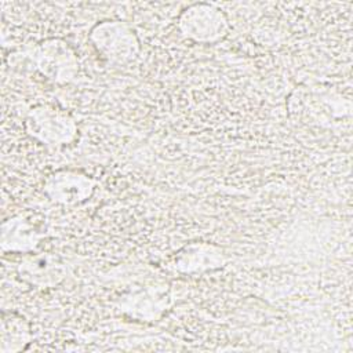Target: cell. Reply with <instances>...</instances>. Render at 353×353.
<instances>
[{
  "label": "cell",
  "instance_id": "1",
  "mask_svg": "<svg viewBox=\"0 0 353 353\" xmlns=\"http://www.w3.org/2000/svg\"><path fill=\"white\" fill-rule=\"evenodd\" d=\"M25 130L34 141L52 148L73 143L79 132L74 117L51 103L32 106L25 116Z\"/></svg>",
  "mask_w": 353,
  "mask_h": 353
},
{
  "label": "cell",
  "instance_id": "2",
  "mask_svg": "<svg viewBox=\"0 0 353 353\" xmlns=\"http://www.w3.org/2000/svg\"><path fill=\"white\" fill-rule=\"evenodd\" d=\"M95 50L109 62L123 65L132 62L141 52V41L134 28L124 21L103 19L90 30Z\"/></svg>",
  "mask_w": 353,
  "mask_h": 353
},
{
  "label": "cell",
  "instance_id": "3",
  "mask_svg": "<svg viewBox=\"0 0 353 353\" xmlns=\"http://www.w3.org/2000/svg\"><path fill=\"white\" fill-rule=\"evenodd\" d=\"M176 26L181 34L194 43L214 44L229 33V18L214 3H193L181 11Z\"/></svg>",
  "mask_w": 353,
  "mask_h": 353
},
{
  "label": "cell",
  "instance_id": "4",
  "mask_svg": "<svg viewBox=\"0 0 353 353\" xmlns=\"http://www.w3.org/2000/svg\"><path fill=\"white\" fill-rule=\"evenodd\" d=\"M36 69L55 84L72 83L80 70V61L74 48L59 37L39 41L32 51Z\"/></svg>",
  "mask_w": 353,
  "mask_h": 353
},
{
  "label": "cell",
  "instance_id": "5",
  "mask_svg": "<svg viewBox=\"0 0 353 353\" xmlns=\"http://www.w3.org/2000/svg\"><path fill=\"white\" fill-rule=\"evenodd\" d=\"M95 179L77 168H59L44 181L47 197L61 205H77L87 201L95 192Z\"/></svg>",
  "mask_w": 353,
  "mask_h": 353
},
{
  "label": "cell",
  "instance_id": "6",
  "mask_svg": "<svg viewBox=\"0 0 353 353\" xmlns=\"http://www.w3.org/2000/svg\"><path fill=\"white\" fill-rule=\"evenodd\" d=\"M17 272L19 279L36 288H54L66 277V265L52 252H28L21 258Z\"/></svg>",
  "mask_w": 353,
  "mask_h": 353
},
{
  "label": "cell",
  "instance_id": "7",
  "mask_svg": "<svg viewBox=\"0 0 353 353\" xmlns=\"http://www.w3.org/2000/svg\"><path fill=\"white\" fill-rule=\"evenodd\" d=\"M229 261L222 245L208 241H194L183 245L170 259V269L178 273H201L222 268Z\"/></svg>",
  "mask_w": 353,
  "mask_h": 353
},
{
  "label": "cell",
  "instance_id": "8",
  "mask_svg": "<svg viewBox=\"0 0 353 353\" xmlns=\"http://www.w3.org/2000/svg\"><path fill=\"white\" fill-rule=\"evenodd\" d=\"M46 232L32 218L18 214L1 223L0 245L3 252L28 254L36 251Z\"/></svg>",
  "mask_w": 353,
  "mask_h": 353
},
{
  "label": "cell",
  "instance_id": "9",
  "mask_svg": "<svg viewBox=\"0 0 353 353\" xmlns=\"http://www.w3.org/2000/svg\"><path fill=\"white\" fill-rule=\"evenodd\" d=\"M170 305L171 292L164 285H150L127 294L119 301V307L124 313L142 321L160 319Z\"/></svg>",
  "mask_w": 353,
  "mask_h": 353
},
{
  "label": "cell",
  "instance_id": "10",
  "mask_svg": "<svg viewBox=\"0 0 353 353\" xmlns=\"http://www.w3.org/2000/svg\"><path fill=\"white\" fill-rule=\"evenodd\" d=\"M32 342V328L25 316L3 310L0 319V353H18Z\"/></svg>",
  "mask_w": 353,
  "mask_h": 353
}]
</instances>
